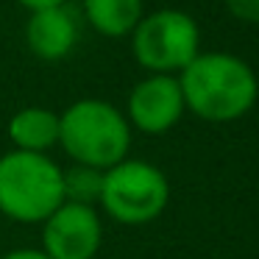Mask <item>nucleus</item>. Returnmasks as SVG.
<instances>
[{
    "mask_svg": "<svg viewBox=\"0 0 259 259\" xmlns=\"http://www.w3.org/2000/svg\"><path fill=\"white\" fill-rule=\"evenodd\" d=\"M184 106L209 123H229L251 112L259 84L248 62L234 53H198L179 73Z\"/></svg>",
    "mask_w": 259,
    "mask_h": 259,
    "instance_id": "obj_1",
    "label": "nucleus"
},
{
    "mask_svg": "<svg viewBox=\"0 0 259 259\" xmlns=\"http://www.w3.org/2000/svg\"><path fill=\"white\" fill-rule=\"evenodd\" d=\"M59 145L73 164L109 170L128 159L131 125L114 103L81 98L59 114Z\"/></svg>",
    "mask_w": 259,
    "mask_h": 259,
    "instance_id": "obj_2",
    "label": "nucleus"
},
{
    "mask_svg": "<svg viewBox=\"0 0 259 259\" xmlns=\"http://www.w3.org/2000/svg\"><path fill=\"white\" fill-rule=\"evenodd\" d=\"M62 203V167L48 153L9 151L0 156V214L25 226L45 223Z\"/></svg>",
    "mask_w": 259,
    "mask_h": 259,
    "instance_id": "obj_3",
    "label": "nucleus"
},
{
    "mask_svg": "<svg viewBox=\"0 0 259 259\" xmlns=\"http://www.w3.org/2000/svg\"><path fill=\"white\" fill-rule=\"evenodd\" d=\"M167 176L145 159H123L103 170L101 209L123 226H145L167 209Z\"/></svg>",
    "mask_w": 259,
    "mask_h": 259,
    "instance_id": "obj_4",
    "label": "nucleus"
},
{
    "mask_svg": "<svg viewBox=\"0 0 259 259\" xmlns=\"http://www.w3.org/2000/svg\"><path fill=\"white\" fill-rule=\"evenodd\" d=\"M131 53L148 73H181L201 53L198 23L179 9L142 14L137 28L131 31Z\"/></svg>",
    "mask_w": 259,
    "mask_h": 259,
    "instance_id": "obj_5",
    "label": "nucleus"
},
{
    "mask_svg": "<svg viewBox=\"0 0 259 259\" xmlns=\"http://www.w3.org/2000/svg\"><path fill=\"white\" fill-rule=\"evenodd\" d=\"M103 242V223L95 206L64 201L42 223V251L51 259H95Z\"/></svg>",
    "mask_w": 259,
    "mask_h": 259,
    "instance_id": "obj_6",
    "label": "nucleus"
},
{
    "mask_svg": "<svg viewBox=\"0 0 259 259\" xmlns=\"http://www.w3.org/2000/svg\"><path fill=\"white\" fill-rule=\"evenodd\" d=\"M187 112L184 92H181L179 75L151 73L134 84L125 101V120L131 128L142 134H164L181 120Z\"/></svg>",
    "mask_w": 259,
    "mask_h": 259,
    "instance_id": "obj_7",
    "label": "nucleus"
},
{
    "mask_svg": "<svg viewBox=\"0 0 259 259\" xmlns=\"http://www.w3.org/2000/svg\"><path fill=\"white\" fill-rule=\"evenodd\" d=\"M81 39V17L67 3L31 12L25 23V42L42 62H62Z\"/></svg>",
    "mask_w": 259,
    "mask_h": 259,
    "instance_id": "obj_8",
    "label": "nucleus"
},
{
    "mask_svg": "<svg viewBox=\"0 0 259 259\" xmlns=\"http://www.w3.org/2000/svg\"><path fill=\"white\" fill-rule=\"evenodd\" d=\"M12 151L25 153H48L59 145V112L45 106H25L12 114L6 125Z\"/></svg>",
    "mask_w": 259,
    "mask_h": 259,
    "instance_id": "obj_9",
    "label": "nucleus"
},
{
    "mask_svg": "<svg viewBox=\"0 0 259 259\" xmlns=\"http://www.w3.org/2000/svg\"><path fill=\"white\" fill-rule=\"evenodd\" d=\"M81 14L101 36L120 39V36H131V31L145 14V3L142 0H84Z\"/></svg>",
    "mask_w": 259,
    "mask_h": 259,
    "instance_id": "obj_10",
    "label": "nucleus"
},
{
    "mask_svg": "<svg viewBox=\"0 0 259 259\" xmlns=\"http://www.w3.org/2000/svg\"><path fill=\"white\" fill-rule=\"evenodd\" d=\"M62 187H64V201L95 206L101 201V190H103V170L87 167V164H73L67 170L62 167Z\"/></svg>",
    "mask_w": 259,
    "mask_h": 259,
    "instance_id": "obj_11",
    "label": "nucleus"
},
{
    "mask_svg": "<svg viewBox=\"0 0 259 259\" xmlns=\"http://www.w3.org/2000/svg\"><path fill=\"white\" fill-rule=\"evenodd\" d=\"M226 9L242 23H259V0H223Z\"/></svg>",
    "mask_w": 259,
    "mask_h": 259,
    "instance_id": "obj_12",
    "label": "nucleus"
},
{
    "mask_svg": "<svg viewBox=\"0 0 259 259\" xmlns=\"http://www.w3.org/2000/svg\"><path fill=\"white\" fill-rule=\"evenodd\" d=\"M0 259H51L42 248H14V251L3 253Z\"/></svg>",
    "mask_w": 259,
    "mask_h": 259,
    "instance_id": "obj_13",
    "label": "nucleus"
},
{
    "mask_svg": "<svg viewBox=\"0 0 259 259\" xmlns=\"http://www.w3.org/2000/svg\"><path fill=\"white\" fill-rule=\"evenodd\" d=\"M20 6H25L28 12H39V9H51V6H62L67 0H17Z\"/></svg>",
    "mask_w": 259,
    "mask_h": 259,
    "instance_id": "obj_14",
    "label": "nucleus"
}]
</instances>
